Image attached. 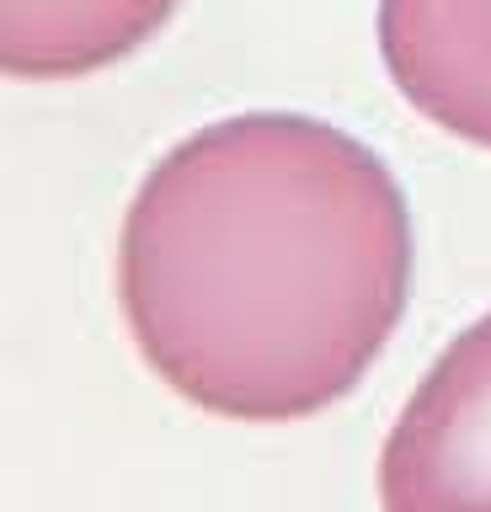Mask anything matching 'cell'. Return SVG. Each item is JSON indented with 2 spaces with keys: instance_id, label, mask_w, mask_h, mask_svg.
I'll return each instance as SVG.
<instances>
[{
  "instance_id": "obj_4",
  "label": "cell",
  "mask_w": 491,
  "mask_h": 512,
  "mask_svg": "<svg viewBox=\"0 0 491 512\" xmlns=\"http://www.w3.org/2000/svg\"><path fill=\"white\" fill-rule=\"evenodd\" d=\"M182 0H0V80L59 86L134 59Z\"/></svg>"
},
{
  "instance_id": "obj_3",
  "label": "cell",
  "mask_w": 491,
  "mask_h": 512,
  "mask_svg": "<svg viewBox=\"0 0 491 512\" xmlns=\"http://www.w3.org/2000/svg\"><path fill=\"white\" fill-rule=\"evenodd\" d=\"M374 32L406 107L491 150V0H379Z\"/></svg>"
},
{
  "instance_id": "obj_2",
  "label": "cell",
  "mask_w": 491,
  "mask_h": 512,
  "mask_svg": "<svg viewBox=\"0 0 491 512\" xmlns=\"http://www.w3.org/2000/svg\"><path fill=\"white\" fill-rule=\"evenodd\" d=\"M379 512H491V310L438 352L395 416Z\"/></svg>"
},
{
  "instance_id": "obj_1",
  "label": "cell",
  "mask_w": 491,
  "mask_h": 512,
  "mask_svg": "<svg viewBox=\"0 0 491 512\" xmlns=\"http://www.w3.org/2000/svg\"><path fill=\"white\" fill-rule=\"evenodd\" d=\"M390 160L310 112H235L155 155L118 230V310L150 374L278 427L363 384L411 299Z\"/></svg>"
}]
</instances>
